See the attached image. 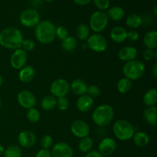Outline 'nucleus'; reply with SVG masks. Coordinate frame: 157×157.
Here are the masks:
<instances>
[{
	"mask_svg": "<svg viewBox=\"0 0 157 157\" xmlns=\"http://www.w3.org/2000/svg\"><path fill=\"white\" fill-rule=\"evenodd\" d=\"M143 58L147 61H150L153 58H156V51L153 49L147 48L143 52Z\"/></svg>",
	"mask_w": 157,
	"mask_h": 157,
	"instance_id": "58836bf2",
	"label": "nucleus"
},
{
	"mask_svg": "<svg viewBox=\"0 0 157 157\" xmlns=\"http://www.w3.org/2000/svg\"><path fill=\"white\" fill-rule=\"evenodd\" d=\"M94 146V140L90 136L82 138L78 143V150L81 153H88Z\"/></svg>",
	"mask_w": 157,
	"mask_h": 157,
	"instance_id": "c756f323",
	"label": "nucleus"
},
{
	"mask_svg": "<svg viewBox=\"0 0 157 157\" xmlns=\"http://www.w3.org/2000/svg\"><path fill=\"white\" fill-rule=\"evenodd\" d=\"M4 151H5L4 147H3L2 145H1V144H0V156H2L3 153H4Z\"/></svg>",
	"mask_w": 157,
	"mask_h": 157,
	"instance_id": "49530a36",
	"label": "nucleus"
},
{
	"mask_svg": "<svg viewBox=\"0 0 157 157\" xmlns=\"http://www.w3.org/2000/svg\"><path fill=\"white\" fill-rule=\"evenodd\" d=\"M71 131L76 137L82 138L88 136L90 134V126L82 120H75L71 125Z\"/></svg>",
	"mask_w": 157,
	"mask_h": 157,
	"instance_id": "9b49d317",
	"label": "nucleus"
},
{
	"mask_svg": "<svg viewBox=\"0 0 157 157\" xmlns=\"http://www.w3.org/2000/svg\"><path fill=\"white\" fill-rule=\"evenodd\" d=\"M95 6L99 11L107 10L110 7V0H93Z\"/></svg>",
	"mask_w": 157,
	"mask_h": 157,
	"instance_id": "ea45409f",
	"label": "nucleus"
},
{
	"mask_svg": "<svg viewBox=\"0 0 157 157\" xmlns=\"http://www.w3.org/2000/svg\"><path fill=\"white\" fill-rule=\"evenodd\" d=\"M156 9H157V8H156V7H155V11H154L155 15H157V14H156Z\"/></svg>",
	"mask_w": 157,
	"mask_h": 157,
	"instance_id": "09e8293b",
	"label": "nucleus"
},
{
	"mask_svg": "<svg viewBox=\"0 0 157 157\" xmlns=\"http://www.w3.org/2000/svg\"><path fill=\"white\" fill-rule=\"evenodd\" d=\"M132 139L135 145L138 147H145L150 142V136L147 133L143 131L134 133Z\"/></svg>",
	"mask_w": 157,
	"mask_h": 157,
	"instance_id": "5701e85b",
	"label": "nucleus"
},
{
	"mask_svg": "<svg viewBox=\"0 0 157 157\" xmlns=\"http://www.w3.org/2000/svg\"><path fill=\"white\" fill-rule=\"evenodd\" d=\"M87 84L84 80L77 78L75 79L70 84V90L77 96H82L86 94L87 90Z\"/></svg>",
	"mask_w": 157,
	"mask_h": 157,
	"instance_id": "aec40b11",
	"label": "nucleus"
},
{
	"mask_svg": "<svg viewBox=\"0 0 157 157\" xmlns=\"http://www.w3.org/2000/svg\"><path fill=\"white\" fill-rule=\"evenodd\" d=\"M137 49L133 46H125L121 48L118 52L117 56L120 60L127 62L136 59L137 57Z\"/></svg>",
	"mask_w": 157,
	"mask_h": 157,
	"instance_id": "dca6fc26",
	"label": "nucleus"
},
{
	"mask_svg": "<svg viewBox=\"0 0 157 157\" xmlns=\"http://www.w3.org/2000/svg\"><path fill=\"white\" fill-rule=\"evenodd\" d=\"M57 99L52 95H47L41 99V107L45 111H51L56 107Z\"/></svg>",
	"mask_w": 157,
	"mask_h": 157,
	"instance_id": "bb28decb",
	"label": "nucleus"
},
{
	"mask_svg": "<svg viewBox=\"0 0 157 157\" xmlns=\"http://www.w3.org/2000/svg\"><path fill=\"white\" fill-rule=\"evenodd\" d=\"M18 142L23 148H31L36 142V136L30 130H23L18 134Z\"/></svg>",
	"mask_w": 157,
	"mask_h": 157,
	"instance_id": "2eb2a0df",
	"label": "nucleus"
},
{
	"mask_svg": "<svg viewBox=\"0 0 157 157\" xmlns=\"http://www.w3.org/2000/svg\"><path fill=\"white\" fill-rule=\"evenodd\" d=\"M70 90V84L63 78L55 80L50 85L51 94L55 98L66 97Z\"/></svg>",
	"mask_w": 157,
	"mask_h": 157,
	"instance_id": "1a4fd4ad",
	"label": "nucleus"
},
{
	"mask_svg": "<svg viewBox=\"0 0 157 157\" xmlns=\"http://www.w3.org/2000/svg\"><path fill=\"white\" fill-rule=\"evenodd\" d=\"M78 41L77 39L73 36H68L61 41V47L63 50L67 52H72L77 48Z\"/></svg>",
	"mask_w": 157,
	"mask_h": 157,
	"instance_id": "c85d7f7f",
	"label": "nucleus"
},
{
	"mask_svg": "<svg viewBox=\"0 0 157 157\" xmlns=\"http://www.w3.org/2000/svg\"><path fill=\"white\" fill-rule=\"evenodd\" d=\"M76 35L78 39L81 41H85L90 36V28L84 23L78 25L76 29Z\"/></svg>",
	"mask_w": 157,
	"mask_h": 157,
	"instance_id": "7c9ffc66",
	"label": "nucleus"
},
{
	"mask_svg": "<svg viewBox=\"0 0 157 157\" xmlns=\"http://www.w3.org/2000/svg\"><path fill=\"white\" fill-rule=\"evenodd\" d=\"M114 117V110L109 104H102L94 109L91 119L97 126L104 127L109 125Z\"/></svg>",
	"mask_w": 157,
	"mask_h": 157,
	"instance_id": "7ed1b4c3",
	"label": "nucleus"
},
{
	"mask_svg": "<svg viewBox=\"0 0 157 157\" xmlns=\"http://www.w3.org/2000/svg\"><path fill=\"white\" fill-rule=\"evenodd\" d=\"M35 157H52V153L49 150L41 149L35 155Z\"/></svg>",
	"mask_w": 157,
	"mask_h": 157,
	"instance_id": "79ce46f5",
	"label": "nucleus"
},
{
	"mask_svg": "<svg viewBox=\"0 0 157 157\" xmlns=\"http://www.w3.org/2000/svg\"><path fill=\"white\" fill-rule=\"evenodd\" d=\"M144 104L147 107H154L157 103V90L156 88H150L147 90L143 98Z\"/></svg>",
	"mask_w": 157,
	"mask_h": 157,
	"instance_id": "b1692460",
	"label": "nucleus"
},
{
	"mask_svg": "<svg viewBox=\"0 0 157 157\" xmlns=\"http://www.w3.org/2000/svg\"><path fill=\"white\" fill-rule=\"evenodd\" d=\"M35 36L38 41L43 44H51L56 38L55 29L56 27L49 20H43L35 26Z\"/></svg>",
	"mask_w": 157,
	"mask_h": 157,
	"instance_id": "f03ea898",
	"label": "nucleus"
},
{
	"mask_svg": "<svg viewBox=\"0 0 157 157\" xmlns=\"http://www.w3.org/2000/svg\"><path fill=\"white\" fill-rule=\"evenodd\" d=\"M44 1H46V2H52V1H54V0H44Z\"/></svg>",
	"mask_w": 157,
	"mask_h": 157,
	"instance_id": "3c124183",
	"label": "nucleus"
},
{
	"mask_svg": "<svg viewBox=\"0 0 157 157\" xmlns=\"http://www.w3.org/2000/svg\"><path fill=\"white\" fill-rule=\"evenodd\" d=\"M117 149V143L111 137L104 138L98 145V152L103 156H111Z\"/></svg>",
	"mask_w": 157,
	"mask_h": 157,
	"instance_id": "4468645a",
	"label": "nucleus"
},
{
	"mask_svg": "<svg viewBox=\"0 0 157 157\" xmlns=\"http://www.w3.org/2000/svg\"><path fill=\"white\" fill-rule=\"evenodd\" d=\"M110 36L112 41L121 44L127 39V31L122 26H115L110 30Z\"/></svg>",
	"mask_w": 157,
	"mask_h": 157,
	"instance_id": "f3484780",
	"label": "nucleus"
},
{
	"mask_svg": "<svg viewBox=\"0 0 157 157\" xmlns=\"http://www.w3.org/2000/svg\"><path fill=\"white\" fill-rule=\"evenodd\" d=\"M19 21L23 26L34 28L40 22V14L34 9H27L20 14Z\"/></svg>",
	"mask_w": 157,
	"mask_h": 157,
	"instance_id": "6e6552de",
	"label": "nucleus"
},
{
	"mask_svg": "<svg viewBox=\"0 0 157 157\" xmlns=\"http://www.w3.org/2000/svg\"><path fill=\"white\" fill-rule=\"evenodd\" d=\"M2 83H3V79H2V77L1 74H0V87H1V86L2 85Z\"/></svg>",
	"mask_w": 157,
	"mask_h": 157,
	"instance_id": "de8ad7c7",
	"label": "nucleus"
},
{
	"mask_svg": "<svg viewBox=\"0 0 157 157\" xmlns=\"http://www.w3.org/2000/svg\"><path fill=\"white\" fill-rule=\"evenodd\" d=\"M85 157H104L101 153L97 150H90L88 153H87Z\"/></svg>",
	"mask_w": 157,
	"mask_h": 157,
	"instance_id": "37998d69",
	"label": "nucleus"
},
{
	"mask_svg": "<svg viewBox=\"0 0 157 157\" xmlns=\"http://www.w3.org/2000/svg\"><path fill=\"white\" fill-rule=\"evenodd\" d=\"M87 44L90 50L97 53L105 52L108 47V41L105 37L98 33L90 35L87 40Z\"/></svg>",
	"mask_w": 157,
	"mask_h": 157,
	"instance_id": "0eeeda50",
	"label": "nucleus"
},
{
	"mask_svg": "<svg viewBox=\"0 0 157 157\" xmlns=\"http://www.w3.org/2000/svg\"><path fill=\"white\" fill-rule=\"evenodd\" d=\"M35 42L31 38H26L23 39L22 43H21V48L23 49L25 52H32L35 49Z\"/></svg>",
	"mask_w": 157,
	"mask_h": 157,
	"instance_id": "e433bc0d",
	"label": "nucleus"
},
{
	"mask_svg": "<svg viewBox=\"0 0 157 157\" xmlns=\"http://www.w3.org/2000/svg\"><path fill=\"white\" fill-rule=\"evenodd\" d=\"M133 87V82L127 78H122L118 81L117 89L121 94H127L130 91Z\"/></svg>",
	"mask_w": 157,
	"mask_h": 157,
	"instance_id": "cd10ccee",
	"label": "nucleus"
},
{
	"mask_svg": "<svg viewBox=\"0 0 157 157\" xmlns=\"http://www.w3.org/2000/svg\"><path fill=\"white\" fill-rule=\"evenodd\" d=\"M153 75L154 78H156L157 77V64H155L154 66H153Z\"/></svg>",
	"mask_w": 157,
	"mask_h": 157,
	"instance_id": "a18cd8bd",
	"label": "nucleus"
},
{
	"mask_svg": "<svg viewBox=\"0 0 157 157\" xmlns=\"http://www.w3.org/2000/svg\"><path fill=\"white\" fill-rule=\"evenodd\" d=\"M145 71V64L137 59L125 62L123 67V74L124 77L131 81L140 79L144 75Z\"/></svg>",
	"mask_w": 157,
	"mask_h": 157,
	"instance_id": "20e7f679",
	"label": "nucleus"
},
{
	"mask_svg": "<svg viewBox=\"0 0 157 157\" xmlns=\"http://www.w3.org/2000/svg\"><path fill=\"white\" fill-rule=\"evenodd\" d=\"M35 77V70L32 66L25 65L20 69L18 73V79L22 83H30Z\"/></svg>",
	"mask_w": 157,
	"mask_h": 157,
	"instance_id": "6ab92c4d",
	"label": "nucleus"
},
{
	"mask_svg": "<svg viewBox=\"0 0 157 157\" xmlns=\"http://www.w3.org/2000/svg\"><path fill=\"white\" fill-rule=\"evenodd\" d=\"M143 22H144L143 18L137 14H131L128 15L126 19V25L132 30L140 27L143 25Z\"/></svg>",
	"mask_w": 157,
	"mask_h": 157,
	"instance_id": "a878e982",
	"label": "nucleus"
},
{
	"mask_svg": "<svg viewBox=\"0 0 157 157\" xmlns=\"http://www.w3.org/2000/svg\"><path fill=\"white\" fill-rule=\"evenodd\" d=\"M140 38L139 32L136 30H130L127 32V39L131 41H136Z\"/></svg>",
	"mask_w": 157,
	"mask_h": 157,
	"instance_id": "a19ab883",
	"label": "nucleus"
},
{
	"mask_svg": "<svg viewBox=\"0 0 157 157\" xmlns=\"http://www.w3.org/2000/svg\"><path fill=\"white\" fill-rule=\"evenodd\" d=\"M1 107H2V100L1 98H0V108H1Z\"/></svg>",
	"mask_w": 157,
	"mask_h": 157,
	"instance_id": "8fccbe9b",
	"label": "nucleus"
},
{
	"mask_svg": "<svg viewBox=\"0 0 157 157\" xmlns=\"http://www.w3.org/2000/svg\"><path fill=\"white\" fill-rule=\"evenodd\" d=\"M109 18L107 13L102 11H96L90 15V28L95 33L100 34L104 32L108 25Z\"/></svg>",
	"mask_w": 157,
	"mask_h": 157,
	"instance_id": "423d86ee",
	"label": "nucleus"
},
{
	"mask_svg": "<svg viewBox=\"0 0 157 157\" xmlns=\"http://www.w3.org/2000/svg\"><path fill=\"white\" fill-rule=\"evenodd\" d=\"M17 101L21 107L27 110L35 107L37 104L35 95L32 91L28 90H23L20 91L17 96Z\"/></svg>",
	"mask_w": 157,
	"mask_h": 157,
	"instance_id": "9d476101",
	"label": "nucleus"
},
{
	"mask_svg": "<svg viewBox=\"0 0 157 157\" xmlns=\"http://www.w3.org/2000/svg\"><path fill=\"white\" fill-rule=\"evenodd\" d=\"M69 105H70V102L66 97H62V98H59L57 99L56 107L61 111L67 110L68 109Z\"/></svg>",
	"mask_w": 157,
	"mask_h": 157,
	"instance_id": "4c0bfd02",
	"label": "nucleus"
},
{
	"mask_svg": "<svg viewBox=\"0 0 157 157\" xmlns=\"http://www.w3.org/2000/svg\"><path fill=\"white\" fill-rule=\"evenodd\" d=\"M113 133L117 139L127 141L132 139L135 133L134 127L127 120H118L113 125Z\"/></svg>",
	"mask_w": 157,
	"mask_h": 157,
	"instance_id": "39448f33",
	"label": "nucleus"
},
{
	"mask_svg": "<svg viewBox=\"0 0 157 157\" xmlns=\"http://www.w3.org/2000/svg\"><path fill=\"white\" fill-rule=\"evenodd\" d=\"M40 144H41L42 149L49 150L53 146V138L50 135H44L41 137V140H40Z\"/></svg>",
	"mask_w": 157,
	"mask_h": 157,
	"instance_id": "c9c22d12",
	"label": "nucleus"
},
{
	"mask_svg": "<svg viewBox=\"0 0 157 157\" xmlns=\"http://www.w3.org/2000/svg\"><path fill=\"white\" fill-rule=\"evenodd\" d=\"M144 117L146 122L151 126H156L157 124V107H147L144 110Z\"/></svg>",
	"mask_w": 157,
	"mask_h": 157,
	"instance_id": "4be33fe9",
	"label": "nucleus"
},
{
	"mask_svg": "<svg viewBox=\"0 0 157 157\" xmlns=\"http://www.w3.org/2000/svg\"><path fill=\"white\" fill-rule=\"evenodd\" d=\"M26 117L29 122L32 124H35L39 121L40 118H41V113H40L39 110L33 107V108L28 110L27 113H26Z\"/></svg>",
	"mask_w": 157,
	"mask_h": 157,
	"instance_id": "473e14b6",
	"label": "nucleus"
},
{
	"mask_svg": "<svg viewBox=\"0 0 157 157\" xmlns=\"http://www.w3.org/2000/svg\"><path fill=\"white\" fill-rule=\"evenodd\" d=\"M77 5L78 6H87L88 5L92 0H73Z\"/></svg>",
	"mask_w": 157,
	"mask_h": 157,
	"instance_id": "c03bdc74",
	"label": "nucleus"
},
{
	"mask_svg": "<svg viewBox=\"0 0 157 157\" xmlns=\"http://www.w3.org/2000/svg\"><path fill=\"white\" fill-rule=\"evenodd\" d=\"M101 90L98 85H90L87 87V93L86 94L88 95L89 97H90L91 98H98V97L101 95Z\"/></svg>",
	"mask_w": 157,
	"mask_h": 157,
	"instance_id": "f704fd0d",
	"label": "nucleus"
},
{
	"mask_svg": "<svg viewBox=\"0 0 157 157\" xmlns=\"http://www.w3.org/2000/svg\"><path fill=\"white\" fill-rule=\"evenodd\" d=\"M23 39L21 31L13 26L6 28L0 32V45L4 48L13 51L21 48Z\"/></svg>",
	"mask_w": 157,
	"mask_h": 157,
	"instance_id": "f257e3e1",
	"label": "nucleus"
},
{
	"mask_svg": "<svg viewBox=\"0 0 157 157\" xmlns=\"http://www.w3.org/2000/svg\"><path fill=\"white\" fill-rule=\"evenodd\" d=\"M28 61L27 52L23 49L18 48L13 52L10 57V64L15 70H20L25 66Z\"/></svg>",
	"mask_w": 157,
	"mask_h": 157,
	"instance_id": "f8f14e48",
	"label": "nucleus"
},
{
	"mask_svg": "<svg viewBox=\"0 0 157 157\" xmlns=\"http://www.w3.org/2000/svg\"><path fill=\"white\" fill-rule=\"evenodd\" d=\"M143 42L147 48L156 50L157 48V32L156 30L149 31L144 35Z\"/></svg>",
	"mask_w": 157,
	"mask_h": 157,
	"instance_id": "412c9836",
	"label": "nucleus"
},
{
	"mask_svg": "<svg viewBox=\"0 0 157 157\" xmlns=\"http://www.w3.org/2000/svg\"><path fill=\"white\" fill-rule=\"evenodd\" d=\"M52 157H73L74 151L68 144L64 142L57 143L52 149Z\"/></svg>",
	"mask_w": 157,
	"mask_h": 157,
	"instance_id": "ddd939ff",
	"label": "nucleus"
},
{
	"mask_svg": "<svg viewBox=\"0 0 157 157\" xmlns=\"http://www.w3.org/2000/svg\"><path fill=\"white\" fill-rule=\"evenodd\" d=\"M4 157H21L22 151L21 147L17 145H12L8 147L3 153Z\"/></svg>",
	"mask_w": 157,
	"mask_h": 157,
	"instance_id": "2f4dec72",
	"label": "nucleus"
},
{
	"mask_svg": "<svg viewBox=\"0 0 157 157\" xmlns=\"http://www.w3.org/2000/svg\"><path fill=\"white\" fill-rule=\"evenodd\" d=\"M76 106L79 111L82 112V113H87V112L90 111L93 107L94 99L87 94L80 96L78 98Z\"/></svg>",
	"mask_w": 157,
	"mask_h": 157,
	"instance_id": "a211bd4d",
	"label": "nucleus"
},
{
	"mask_svg": "<svg viewBox=\"0 0 157 157\" xmlns=\"http://www.w3.org/2000/svg\"><path fill=\"white\" fill-rule=\"evenodd\" d=\"M108 18L112 19L113 21H121L125 16V12L124 9L120 6H113L107 10V13Z\"/></svg>",
	"mask_w": 157,
	"mask_h": 157,
	"instance_id": "393cba45",
	"label": "nucleus"
},
{
	"mask_svg": "<svg viewBox=\"0 0 157 157\" xmlns=\"http://www.w3.org/2000/svg\"><path fill=\"white\" fill-rule=\"evenodd\" d=\"M68 36V31H67V28L63 25H60L56 28V29H55V37L57 38H58L61 41H63Z\"/></svg>",
	"mask_w": 157,
	"mask_h": 157,
	"instance_id": "72a5a7b5",
	"label": "nucleus"
}]
</instances>
